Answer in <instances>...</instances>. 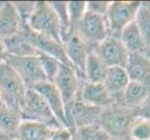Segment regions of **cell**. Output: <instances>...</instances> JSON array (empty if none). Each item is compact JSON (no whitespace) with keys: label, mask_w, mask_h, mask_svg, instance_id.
Segmentation results:
<instances>
[{"label":"cell","mask_w":150,"mask_h":140,"mask_svg":"<svg viewBox=\"0 0 150 140\" xmlns=\"http://www.w3.org/2000/svg\"><path fill=\"white\" fill-rule=\"evenodd\" d=\"M138 119L134 109L113 103L110 107L103 108L96 124H98L110 138L132 140V129Z\"/></svg>","instance_id":"1"},{"label":"cell","mask_w":150,"mask_h":140,"mask_svg":"<svg viewBox=\"0 0 150 140\" xmlns=\"http://www.w3.org/2000/svg\"><path fill=\"white\" fill-rule=\"evenodd\" d=\"M20 114L22 121L42 123L53 129L64 127L57 120L43 97L34 89L26 91Z\"/></svg>","instance_id":"2"},{"label":"cell","mask_w":150,"mask_h":140,"mask_svg":"<svg viewBox=\"0 0 150 140\" xmlns=\"http://www.w3.org/2000/svg\"><path fill=\"white\" fill-rule=\"evenodd\" d=\"M26 91L16 72L6 62L0 64V100L3 105L20 112Z\"/></svg>","instance_id":"3"},{"label":"cell","mask_w":150,"mask_h":140,"mask_svg":"<svg viewBox=\"0 0 150 140\" xmlns=\"http://www.w3.org/2000/svg\"><path fill=\"white\" fill-rule=\"evenodd\" d=\"M28 26L35 33L46 36L62 43L61 25L49 1H37L28 21Z\"/></svg>","instance_id":"4"},{"label":"cell","mask_w":150,"mask_h":140,"mask_svg":"<svg viewBox=\"0 0 150 140\" xmlns=\"http://www.w3.org/2000/svg\"><path fill=\"white\" fill-rule=\"evenodd\" d=\"M139 1H112L105 14L108 37L120 38L121 31L134 21L141 6Z\"/></svg>","instance_id":"5"},{"label":"cell","mask_w":150,"mask_h":140,"mask_svg":"<svg viewBox=\"0 0 150 140\" xmlns=\"http://www.w3.org/2000/svg\"><path fill=\"white\" fill-rule=\"evenodd\" d=\"M62 45L70 63L80 81L85 80V65L91 49L76 30L72 31L62 40Z\"/></svg>","instance_id":"6"},{"label":"cell","mask_w":150,"mask_h":140,"mask_svg":"<svg viewBox=\"0 0 150 140\" xmlns=\"http://www.w3.org/2000/svg\"><path fill=\"white\" fill-rule=\"evenodd\" d=\"M5 62L16 72L26 90L34 89L39 82L47 80L37 56L18 57L8 54Z\"/></svg>","instance_id":"7"},{"label":"cell","mask_w":150,"mask_h":140,"mask_svg":"<svg viewBox=\"0 0 150 140\" xmlns=\"http://www.w3.org/2000/svg\"><path fill=\"white\" fill-rule=\"evenodd\" d=\"M103 109V108L86 104L77 96L64 108L67 126L71 130H75L80 127L94 124Z\"/></svg>","instance_id":"8"},{"label":"cell","mask_w":150,"mask_h":140,"mask_svg":"<svg viewBox=\"0 0 150 140\" xmlns=\"http://www.w3.org/2000/svg\"><path fill=\"white\" fill-rule=\"evenodd\" d=\"M92 51L102 60L107 68L108 67L125 68L129 51L120 38L107 37L98 44Z\"/></svg>","instance_id":"9"},{"label":"cell","mask_w":150,"mask_h":140,"mask_svg":"<svg viewBox=\"0 0 150 140\" xmlns=\"http://www.w3.org/2000/svg\"><path fill=\"white\" fill-rule=\"evenodd\" d=\"M76 30L89 44L91 50L108 37V28L105 16L87 11Z\"/></svg>","instance_id":"10"},{"label":"cell","mask_w":150,"mask_h":140,"mask_svg":"<svg viewBox=\"0 0 150 140\" xmlns=\"http://www.w3.org/2000/svg\"><path fill=\"white\" fill-rule=\"evenodd\" d=\"M53 84L63 98L64 108L79 96L81 81L71 65L61 64Z\"/></svg>","instance_id":"11"},{"label":"cell","mask_w":150,"mask_h":140,"mask_svg":"<svg viewBox=\"0 0 150 140\" xmlns=\"http://www.w3.org/2000/svg\"><path fill=\"white\" fill-rule=\"evenodd\" d=\"M21 28L26 34L30 41L38 51L54 57L58 61H60L62 64L71 65L68 60H67V57L64 53L62 43L49 37H46V36L35 33L26 23H21Z\"/></svg>","instance_id":"12"},{"label":"cell","mask_w":150,"mask_h":140,"mask_svg":"<svg viewBox=\"0 0 150 140\" xmlns=\"http://www.w3.org/2000/svg\"><path fill=\"white\" fill-rule=\"evenodd\" d=\"M34 90L43 97V99L48 104L51 111L53 112L57 120L60 122L62 125L68 128L65 118L64 101L57 87L51 82L45 80L38 83L34 87Z\"/></svg>","instance_id":"13"},{"label":"cell","mask_w":150,"mask_h":140,"mask_svg":"<svg viewBox=\"0 0 150 140\" xmlns=\"http://www.w3.org/2000/svg\"><path fill=\"white\" fill-rule=\"evenodd\" d=\"M79 97L86 104L101 108H106L114 103L103 83H91L86 80L81 82Z\"/></svg>","instance_id":"14"},{"label":"cell","mask_w":150,"mask_h":140,"mask_svg":"<svg viewBox=\"0 0 150 140\" xmlns=\"http://www.w3.org/2000/svg\"><path fill=\"white\" fill-rule=\"evenodd\" d=\"M130 79L125 68L122 67H108L103 84L113 98L114 103L122 105V95Z\"/></svg>","instance_id":"15"},{"label":"cell","mask_w":150,"mask_h":140,"mask_svg":"<svg viewBox=\"0 0 150 140\" xmlns=\"http://www.w3.org/2000/svg\"><path fill=\"white\" fill-rule=\"evenodd\" d=\"M125 70L130 81L150 87V60L146 53H129Z\"/></svg>","instance_id":"16"},{"label":"cell","mask_w":150,"mask_h":140,"mask_svg":"<svg viewBox=\"0 0 150 140\" xmlns=\"http://www.w3.org/2000/svg\"><path fill=\"white\" fill-rule=\"evenodd\" d=\"M3 43L8 55L18 57H35L38 50L35 48L28 37L23 29H19V32L11 38L3 39Z\"/></svg>","instance_id":"17"},{"label":"cell","mask_w":150,"mask_h":140,"mask_svg":"<svg viewBox=\"0 0 150 140\" xmlns=\"http://www.w3.org/2000/svg\"><path fill=\"white\" fill-rule=\"evenodd\" d=\"M55 129L42 123L22 121L15 134V140H50Z\"/></svg>","instance_id":"18"},{"label":"cell","mask_w":150,"mask_h":140,"mask_svg":"<svg viewBox=\"0 0 150 140\" xmlns=\"http://www.w3.org/2000/svg\"><path fill=\"white\" fill-rule=\"evenodd\" d=\"M21 20L11 1H5L0 10V39L11 38L19 32Z\"/></svg>","instance_id":"19"},{"label":"cell","mask_w":150,"mask_h":140,"mask_svg":"<svg viewBox=\"0 0 150 140\" xmlns=\"http://www.w3.org/2000/svg\"><path fill=\"white\" fill-rule=\"evenodd\" d=\"M120 39L129 53H146L148 50L134 21L121 31Z\"/></svg>","instance_id":"20"},{"label":"cell","mask_w":150,"mask_h":140,"mask_svg":"<svg viewBox=\"0 0 150 140\" xmlns=\"http://www.w3.org/2000/svg\"><path fill=\"white\" fill-rule=\"evenodd\" d=\"M150 93V87L135 81H130L122 95V105L132 109L136 108Z\"/></svg>","instance_id":"21"},{"label":"cell","mask_w":150,"mask_h":140,"mask_svg":"<svg viewBox=\"0 0 150 140\" xmlns=\"http://www.w3.org/2000/svg\"><path fill=\"white\" fill-rule=\"evenodd\" d=\"M107 67L93 51L88 55L85 65V80L91 83H103Z\"/></svg>","instance_id":"22"},{"label":"cell","mask_w":150,"mask_h":140,"mask_svg":"<svg viewBox=\"0 0 150 140\" xmlns=\"http://www.w3.org/2000/svg\"><path fill=\"white\" fill-rule=\"evenodd\" d=\"M21 122L22 118L19 111L0 105V131L14 138Z\"/></svg>","instance_id":"23"},{"label":"cell","mask_w":150,"mask_h":140,"mask_svg":"<svg viewBox=\"0 0 150 140\" xmlns=\"http://www.w3.org/2000/svg\"><path fill=\"white\" fill-rule=\"evenodd\" d=\"M134 23L141 33L146 47L150 48V3H141L139 7Z\"/></svg>","instance_id":"24"},{"label":"cell","mask_w":150,"mask_h":140,"mask_svg":"<svg viewBox=\"0 0 150 140\" xmlns=\"http://www.w3.org/2000/svg\"><path fill=\"white\" fill-rule=\"evenodd\" d=\"M72 131H73V138L75 140H108L110 138L96 123L77 128Z\"/></svg>","instance_id":"25"},{"label":"cell","mask_w":150,"mask_h":140,"mask_svg":"<svg viewBox=\"0 0 150 140\" xmlns=\"http://www.w3.org/2000/svg\"><path fill=\"white\" fill-rule=\"evenodd\" d=\"M37 57L39 61L41 69H42L46 77V80H47V81L53 83L55 77L59 72L60 65L62 63L54 57L50 56L44 53H41V51H38Z\"/></svg>","instance_id":"26"},{"label":"cell","mask_w":150,"mask_h":140,"mask_svg":"<svg viewBox=\"0 0 150 140\" xmlns=\"http://www.w3.org/2000/svg\"><path fill=\"white\" fill-rule=\"evenodd\" d=\"M51 8L55 11L61 25V38L63 40L69 33L70 23L67 9V1H49Z\"/></svg>","instance_id":"27"},{"label":"cell","mask_w":150,"mask_h":140,"mask_svg":"<svg viewBox=\"0 0 150 140\" xmlns=\"http://www.w3.org/2000/svg\"><path fill=\"white\" fill-rule=\"evenodd\" d=\"M70 23L69 33L76 30L86 12V1H68L67 4ZM68 35V34H67Z\"/></svg>","instance_id":"28"},{"label":"cell","mask_w":150,"mask_h":140,"mask_svg":"<svg viewBox=\"0 0 150 140\" xmlns=\"http://www.w3.org/2000/svg\"><path fill=\"white\" fill-rule=\"evenodd\" d=\"M37 1H11L20 17L21 23L28 24L30 16L32 15Z\"/></svg>","instance_id":"29"},{"label":"cell","mask_w":150,"mask_h":140,"mask_svg":"<svg viewBox=\"0 0 150 140\" xmlns=\"http://www.w3.org/2000/svg\"><path fill=\"white\" fill-rule=\"evenodd\" d=\"M132 140H150V122L138 119L131 132Z\"/></svg>","instance_id":"30"},{"label":"cell","mask_w":150,"mask_h":140,"mask_svg":"<svg viewBox=\"0 0 150 140\" xmlns=\"http://www.w3.org/2000/svg\"><path fill=\"white\" fill-rule=\"evenodd\" d=\"M110 3V1H88L86 2V11L100 16H105Z\"/></svg>","instance_id":"31"},{"label":"cell","mask_w":150,"mask_h":140,"mask_svg":"<svg viewBox=\"0 0 150 140\" xmlns=\"http://www.w3.org/2000/svg\"><path fill=\"white\" fill-rule=\"evenodd\" d=\"M134 110H135L136 116L139 119L150 122V93L146 98V100Z\"/></svg>","instance_id":"32"},{"label":"cell","mask_w":150,"mask_h":140,"mask_svg":"<svg viewBox=\"0 0 150 140\" xmlns=\"http://www.w3.org/2000/svg\"><path fill=\"white\" fill-rule=\"evenodd\" d=\"M73 138V131L69 128L61 127L55 129L50 140H72Z\"/></svg>","instance_id":"33"},{"label":"cell","mask_w":150,"mask_h":140,"mask_svg":"<svg viewBox=\"0 0 150 140\" xmlns=\"http://www.w3.org/2000/svg\"><path fill=\"white\" fill-rule=\"evenodd\" d=\"M8 56V53H7V50H6V48H5V45L3 43V40L0 39V64H2L5 62Z\"/></svg>","instance_id":"34"},{"label":"cell","mask_w":150,"mask_h":140,"mask_svg":"<svg viewBox=\"0 0 150 140\" xmlns=\"http://www.w3.org/2000/svg\"><path fill=\"white\" fill-rule=\"evenodd\" d=\"M12 139H14V138H12L11 136H9L8 134H4L0 131V140H12Z\"/></svg>","instance_id":"35"},{"label":"cell","mask_w":150,"mask_h":140,"mask_svg":"<svg viewBox=\"0 0 150 140\" xmlns=\"http://www.w3.org/2000/svg\"><path fill=\"white\" fill-rule=\"evenodd\" d=\"M146 56L148 57V59L150 60V50H149V49H148V50H147L146 51Z\"/></svg>","instance_id":"36"},{"label":"cell","mask_w":150,"mask_h":140,"mask_svg":"<svg viewBox=\"0 0 150 140\" xmlns=\"http://www.w3.org/2000/svg\"><path fill=\"white\" fill-rule=\"evenodd\" d=\"M4 3H5V1H0V10H1V9L3 8Z\"/></svg>","instance_id":"37"},{"label":"cell","mask_w":150,"mask_h":140,"mask_svg":"<svg viewBox=\"0 0 150 140\" xmlns=\"http://www.w3.org/2000/svg\"><path fill=\"white\" fill-rule=\"evenodd\" d=\"M108 140H118V139H113V138H109Z\"/></svg>","instance_id":"38"},{"label":"cell","mask_w":150,"mask_h":140,"mask_svg":"<svg viewBox=\"0 0 150 140\" xmlns=\"http://www.w3.org/2000/svg\"><path fill=\"white\" fill-rule=\"evenodd\" d=\"M0 105H3V104H2V102H1V100H0Z\"/></svg>","instance_id":"39"},{"label":"cell","mask_w":150,"mask_h":140,"mask_svg":"<svg viewBox=\"0 0 150 140\" xmlns=\"http://www.w3.org/2000/svg\"><path fill=\"white\" fill-rule=\"evenodd\" d=\"M72 140H75V139H74V138H72Z\"/></svg>","instance_id":"40"},{"label":"cell","mask_w":150,"mask_h":140,"mask_svg":"<svg viewBox=\"0 0 150 140\" xmlns=\"http://www.w3.org/2000/svg\"><path fill=\"white\" fill-rule=\"evenodd\" d=\"M12 140H15V139H12Z\"/></svg>","instance_id":"41"},{"label":"cell","mask_w":150,"mask_h":140,"mask_svg":"<svg viewBox=\"0 0 150 140\" xmlns=\"http://www.w3.org/2000/svg\"><path fill=\"white\" fill-rule=\"evenodd\" d=\"M149 50H150V48H149Z\"/></svg>","instance_id":"42"}]
</instances>
